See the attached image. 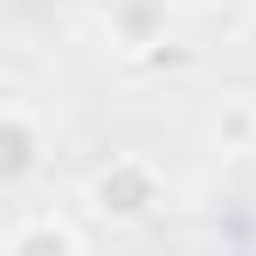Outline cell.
Masks as SVG:
<instances>
[{
  "instance_id": "obj_1",
  "label": "cell",
  "mask_w": 256,
  "mask_h": 256,
  "mask_svg": "<svg viewBox=\"0 0 256 256\" xmlns=\"http://www.w3.org/2000/svg\"><path fill=\"white\" fill-rule=\"evenodd\" d=\"M14 256H70V242H62L56 228H28V236L14 242Z\"/></svg>"
}]
</instances>
